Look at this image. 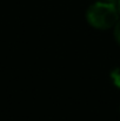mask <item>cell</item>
<instances>
[{
	"label": "cell",
	"instance_id": "6da1fadb",
	"mask_svg": "<svg viewBox=\"0 0 120 121\" xmlns=\"http://www.w3.org/2000/svg\"><path fill=\"white\" fill-rule=\"evenodd\" d=\"M87 21L95 28L107 30L112 27L118 20V11L111 2H95L92 5L86 14Z\"/></svg>",
	"mask_w": 120,
	"mask_h": 121
},
{
	"label": "cell",
	"instance_id": "7a4b0ae2",
	"mask_svg": "<svg viewBox=\"0 0 120 121\" xmlns=\"http://www.w3.org/2000/svg\"><path fill=\"white\" fill-rule=\"evenodd\" d=\"M111 79L113 81V83L120 88V67L118 68H114L112 72H111Z\"/></svg>",
	"mask_w": 120,
	"mask_h": 121
},
{
	"label": "cell",
	"instance_id": "3957f363",
	"mask_svg": "<svg viewBox=\"0 0 120 121\" xmlns=\"http://www.w3.org/2000/svg\"><path fill=\"white\" fill-rule=\"evenodd\" d=\"M114 37H116L117 42L120 45V21H118V22L116 24V28H114Z\"/></svg>",
	"mask_w": 120,
	"mask_h": 121
},
{
	"label": "cell",
	"instance_id": "277c9868",
	"mask_svg": "<svg viewBox=\"0 0 120 121\" xmlns=\"http://www.w3.org/2000/svg\"><path fill=\"white\" fill-rule=\"evenodd\" d=\"M101 1H104V2H112L113 0H101Z\"/></svg>",
	"mask_w": 120,
	"mask_h": 121
},
{
	"label": "cell",
	"instance_id": "5b68a950",
	"mask_svg": "<svg viewBox=\"0 0 120 121\" xmlns=\"http://www.w3.org/2000/svg\"><path fill=\"white\" fill-rule=\"evenodd\" d=\"M118 6H119V12H120V0H119V2H118Z\"/></svg>",
	"mask_w": 120,
	"mask_h": 121
}]
</instances>
